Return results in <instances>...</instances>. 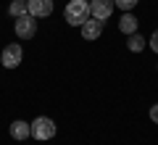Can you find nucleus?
I'll list each match as a JSON object with an SVG mask.
<instances>
[{"mask_svg":"<svg viewBox=\"0 0 158 145\" xmlns=\"http://www.w3.org/2000/svg\"><path fill=\"white\" fill-rule=\"evenodd\" d=\"M63 19L69 27H82L90 19V0H69V6L63 8Z\"/></svg>","mask_w":158,"mask_h":145,"instance_id":"nucleus-1","label":"nucleus"},{"mask_svg":"<svg viewBox=\"0 0 158 145\" xmlns=\"http://www.w3.org/2000/svg\"><path fill=\"white\" fill-rule=\"evenodd\" d=\"M56 132H58V127L50 116H37L32 122V137H37V140H53Z\"/></svg>","mask_w":158,"mask_h":145,"instance_id":"nucleus-2","label":"nucleus"},{"mask_svg":"<svg viewBox=\"0 0 158 145\" xmlns=\"http://www.w3.org/2000/svg\"><path fill=\"white\" fill-rule=\"evenodd\" d=\"M13 29H16L19 40H32L34 34H37V19H34L32 13H24V16H19L16 21H13Z\"/></svg>","mask_w":158,"mask_h":145,"instance_id":"nucleus-3","label":"nucleus"},{"mask_svg":"<svg viewBox=\"0 0 158 145\" xmlns=\"http://www.w3.org/2000/svg\"><path fill=\"white\" fill-rule=\"evenodd\" d=\"M21 58H24V50H21V45L19 42H11V45H6L3 48V56H0V63L6 69H16L19 63H21Z\"/></svg>","mask_w":158,"mask_h":145,"instance_id":"nucleus-4","label":"nucleus"},{"mask_svg":"<svg viewBox=\"0 0 158 145\" xmlns=\"http://www.w3.org/2000/svg\"><path fill=\"white\" fill-rule=\"evenodd\" d=\"M116 8L113 0H90V16L92 19H100V21H108Z\"/></svg>","mask_w":158,"mask_h":145,"instance_id":"nucleus-5","label":"nucleus"},{"mask_svg":"<svg viewBox=\"0 0 158 145\" xmlns=\"http://www.w3.org/2000/svg\"><path fill=\"white\" fill-rule=\"evenodd\" d=\"M27 13L34 19H45L53 13V0H27Z\"/></svg>","mask_w":158,"mask_h":145,"instance_id":"nucleus-6","label":"nucleus"},{"mask_svg":"<svg viewBox=\"0 0 158 145\" xmlns=\"http://www.w3.org/2000/svg\"><path fill=\"white\" fill-rule=\"evenodd\" d=\"M79 29H82V37H85V40H98V37L103 34V29H106V21H100V19H92V16H90Z\"/></svg>","mask_w":158,"mask_h":145,"instance_id":"nucleus-7","label":"nucleus"},{"mask_svg":"<svg viewBox=\"0 0 158 145\" xmlns=\"http://www.w3.org/2000/svg\"><path fill=\"white\" fill-rule=\"evenodd\" d=\"M11 137L13 140H27V137H32V124H27V122H21V119H16V122L11 124Z\"/></svg>","mask_w":158,"mask_h":145,"instance_id":"nucleus-8","label":"nucleus"},{"mask_svg":"<svg viewBox=\"0 0 158 145\" xmlns=\"http://www.w3.org/2000/svg\"><path fill=\"white\" fill-rule=\"evenodd\" d=\"M137 27H140V19L135 16V13L127 11L124 16H121V21H118V29H121V34H135Z\"/></svg>","mask_w":158,"mask_h":145,"instance_id":"nucleus-9","label":"nucleus"},{"mask_svg":"<svg viewBox=\"0 0 158 145\" xmlns=\"http://www.w3.org/2000/svg\"><path fill=\"white\" fill-rule=\"evenodd\" d=\"M8 13H11L13 19L24 16V13H27V0H13L11 6H8Z\"/></svg>","mask_w":158,"mask_h":145,"instance_id":"nucleus-10","label":"nucleus"},{"mask_svg":"<svg viewBox=\"0 0 158 145\" xmlns=\"http://www.w3.org/2000/svg\"><path fill=\"white\" fill-rule=\"evenodd\" d=\"M127 48H129L132 53H140L142 48H145V40H142L140 34L135 32V34H129V40H127Z\"/></svg>","mask_w":158,"mask_h":145,"instance_id":"nucleus-11","label":"nucleus"},{"mask_svg":"<svg viewBox=\"0 0 158 145\" xmlns=\"http://www.w3.org/2000/svg\"><path fill=\"white\" fill-rule=\"evenodd\" d=\"M113 3H116V8H121V11H132L140 0H113Z\"/></svg>","mask_w":158,"mask_h":145,"instance_id":"nucleus-12","label":"nucleus"},{"mask_svg":"<svg viewBox=\"0 0 158 145\" xmlns=\"http://www.w3.org/2000/svg\"><path fill=\"white\" fill-rule=\"evenodd\" d=\"M148 42H150V48H153V50L158 53V29H156V32L150 34V40H148Z\"/></svg>","mask_w":158,"mask_h":145,"instance_id":"nucleus-13","label":"nucleus"},{"mask_svg":"<svg viewBox=\"0 0 158 145\" xmlns=\"http://www.w3.org/2000/svg\"><path fill=\"white\" fill-rule=\"evenodd\" d=\"M150 122L158 124V103H156V106H150Z\"/></svg>","mask_w":158,"mask_h":145,"instance_id":"nucleus-14","label":"nucleus"}]
</instances>
